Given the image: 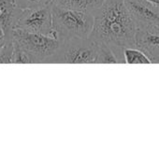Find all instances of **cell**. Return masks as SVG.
Listing matches in <instances>:
<instances>
[{"label": "cell", "mask_w": 159, "mask_h": 160, "mask_svg": "<svg viewBox=\"0 0 159 160\" xmlns=\"http://www.w3.org/2000/svg\"><path fill=\"white\" fill-rule=\"evenodd\" d=\"M54 0H17V5L20 8H37L50 5Z\"/></svg>", "instance_id": "cell-14"}, {"label": "cell", "mask_w": 159, "mask_h": 160, "mask_svg": "<svg viewBox=\"0 0 159 160\" xmlns=\"http://www.w3.org/2000/svg\"><path fill=\"white\" fill-rule=\"evenodd\" d=\"M13 43L12 38H6V42L0 52V64H12Z\"/></svg>", "instance_id": "cell-13"}, {"label": "cell", "mask_w": 159, "mask_h": 160, "mask_svg": "<svg viewBox=\"0 0 159 160\" xmlns=\"http://www.w3.org/2000/svg\"><path fill=\"white\" fill-rule=\"evenodd\" d=\"M135 47L142 51L152 63L159 64V25L137 28Z\"/></svg>", "instance_id": "cell-7"}, {"label": "cell", "mask_w": 159, "mask_h": 160, "mask_svg": "<svg viewBox=\"0 0 159 160\" xmlns=\"http://www.w3.org/2000/svg\"><path fill=\"white\" fill-rule=\"evenodd\" d=\"M149 2H151V3H153L154 5H156V6H157L159 7V0H148Z\"/></svg>", "instance_id": "cell-16"}, {"label": "cell", "mask_w": 159, "mask_h": 160, "mask_svg": "<svg viewBox=\"0 0 159 160\" xmlns=\"http://www.w3.org/2000/svg\"><path fill=\"white\" fill-rule=\"evenodd\" d=\"M5 42H6V37H5V34H4V32H3L1 26H0V52H1V50H2V48H3V46H4V44H5Z\"/></svg>", "instance_id": "cell-15"}, {"label": "cell", "mask_w": 159, "mask_h": 160, "mask_svg": "<svg viewBox=\"0 0 159 160\" xmlns=\"http://www.w3.org/2000/svg\"><path fill=\"white\" fill-rule=\"evenodd\" d=\"M123 54L125 63L127 64H152L147 55L136 47L124 49Z\"/></svg>", "instance_id": "cell-10"}, {"label": "cell", "mask_w": 159, "mask_h": 160, "mask_svg": "<svg viewBox=\"0 0 159 160\" xmlns=\"http://www.w3.org/2000/svg\"><path fill=\"white\" fill-rule=\"evenodd\" d=\"M93 17V29L89 38L108 45L117 62L125 63L124 49L135 47L137 32L125 0H104Z\"/></svg>", "instance_id": "cell-1"}, {"label": "cell", "mask_w": 159, "mask_h": 160, "mask_svg": "<svg viewBox=\"0 0 159 160\" xmlns=\"http://www.w3.org/2000/svg\"><path fill=\"white\" fill-rule=\"evenodd\" d=\"M110 63H113V64L118 63L114 53L112 52V51L108 45L102 42H98L97 64H110Z\"/></svg>", "instance_id": "cell-11"}, {"label": "cell", "mask_w": 159, "mask_h": 160, "mask_svg": "<svg viewBox=\"0 0 159 160\" xmlns=\"http://www.w3.org/2000/svg\"><path fill=\"white\" fill-rule=\"evenodd\" d=\"M52 17L55 38L58 40L86 38L92 32L94 22L92 13L67 8L52 3Z\"/></svg>", "instance_id": "cell-2"}, {"label": "cell", "mask_w": 159, "mask_h": 160, "mask_svg": "<svg viewBox=\"0 0 159 160\" xmlns=\"http://www.w3.org/2000/svg\"><path fill=\"white\" fill-rule=\"evenodd\" d=\"M104 2V0H54L52 3L67 8L94 13Z\"/></svg>", "instance_id": "cell-9"}, {"label": "cell", "mask_w": 159, "mask_h": 160, "mask_svg": "<svg viewBox=\"0 0 159 160\" xmlns=\"http://www.w3.org/2000/svg\"><path fill=\"white\" fill-rule=\"evenodd\" d=\"M52 4L37 8L22 9L17 19L15 27L28 32L38 33L55 38L52 26Z\"/></svg>", "instance_id": "cell-5"}, {"label": "cell", "mask_w": 159, "mask_h": 160, "mask_svg": "<svg viewBox=\"0 0 159 160\" xmlns=\"http://www.w3.org/2000/svg\"><path fill=\"white\" fill-rule=\"evenodd\" d=\"M21 11L17 0H0V26L6 38H12V30Z\"/></svg>", "instance_id": "cell-8"}, {"label": "cell", "mask_w": 159, "mask_h": 160, "mask_svg": "<svg viewBox=\"0 0 159 160\" xmlns=\"http://www.w3.org/2000/svg\"><path fill=\"white\" fill-rule=\"evenodd\" d=\"M98 42L90 38H73L60 40L55 53L46 63L49 64H97Z\"/></svg>", "instance_id": "cell-3"}, {"label": "cell", "mask_w": 159, "mask_h": 160, "mask_svg": "<svg viewBox=\"0 0 159 160\" xmlns=\"http://www.w3.org/2000/svg\"><path fill=\"white\" fill-rule=\"evenodd\" d=\"M137 28L159 25V7L148 0H125Z\"/></svg>", "instance_id": "cell-6"}, {"label": "cell", "mask_w": 159, "mask_h": 160, "mask_svg": "<svg viewBox=\"0 0 159 160\" xmlns=\"http://www.w3.org/2000/svg\"><path fill=\"white\" fill-rule=\"evenodd\" d=\"M12 40L32 58L34 64L46 63L57 51L60 40L46 35L13 28Z\"/></svg>", "instance_id": "cell-4"}, {"label": "cell", "mask_w": 159, "mask_h": 160, "mask_svg": "<svg viewBox=\"0 0 159 160\" xmlns=\"http://www.w3.org/2000/svg\"><path fill=\"white\" fill-rule=\"evenodd\" d=\"M13 52H12V64H34L30 55L25 52L17 43L12 40Z\"/></svg>", "instance_id": "cell-12"}]
</instances>
